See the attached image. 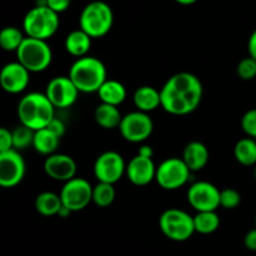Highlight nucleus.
<instances>
[{
  "mask_svg": "<svg viewBox=\"0 0 256 256\" xmlns=\"http://www.w3.org/2000/svg\"><path fill=\"white\" fill-rule=\"evenodd\" d=\"M162 109L175 116L194 112L200 106L204 95L202 82L195 74L180 72L172 75L160 89Z\"/></svg>",
  "mask_w": 256,
  "mask_h": 256,
  "instance_id": "nucleus-1",
  "label": "nucleus"
},
{
  "mask_svg": "<svg viewBox=\"0 0 256 256\" xmlns=\"http://www.w3.org/2000/svg\"><path fill=\"white\" fill-rule=\"evenodd\" d=\"M20 124L38 132L48 128L55 118V108L45 92H32L20 99L16 108Z\"/></svg>",
  "mask_w": 256,
  "mask_h": 256,
  "instance_id": "nucleus-2",
  "label": "nucleus"
},
{
  "mask_svg": "<svg viewBox=\"0 0 256 256\" xmlns=\"http://www.w3.org/2000/svg\"><path fill=\"white\" fill-rule=\"evenodd\" d=\"M68 76L80 92L92 94L99 92L102 85L106 82L108 72L105 64L99 58L88 55L72 62Z\"/></svg>",
  "mask_w": 256,
  "mask_h": 256,
  "instance_id": "nucleus-3",
  "label": "nucleus"
},
{
  "mask_svg": "<svg viewBox=\"0 0 256 256\" xmlns=\"http://www.w3.org/2000/svg\"><path fill=\"white\" fill-rule=\"evenodd\" d=\"M114 12L109 4L100 0L89 2L84 6L79 18V26L92 39L102 38L112 30Z\"/></svg>",
  "mask_w": 256,
  "mask_h": 256,
  "instance_id": "nucleus-4",
  "label": "nucleus"
},
{
  "mask_svg": "<svg viewBox=\"0 0 256 256\" xmlns=\"http://www.w3.org/2000/svg\"><path fill=\"white\" fill-rule=\"evenodd\" d=\"M59 26V14L52 12L46 5H35L22 19V30L25 35L45 42L54 36Z\"/></svg>",
  "mask_w": 256,
  "mask_h": 256,
  "instance_id": "nucleus-5",
  "label": "nucleus"
},
{
  "mask_svg": "<svg viewBox=\"0 0 256 256\" xmlns=\"http://www.w3.org/2000/svg\"><path fill=\"white\" fill-rule=\"evenodd\" d=\"M15 54L16 62H19L30 74L45 72L52 62V50L48 42L34 38H25Z\"/></svg>",
  "mask_w": 256,
  "mask_h": 256,
  "instance_id": "nucleus-6",
  "label": "nucleus"
},
{
  "mask_svg": "<svg viewBox=\"0 0 256 256\" xmlns=\"http://www.w3.org/2000/svg\"><path fill=\"white\" fill-rule=\"evenodd\" d=\"M159 228L168 239L176 242H186L195 234L194 216L184 210L172 208L160 215Z\"/></svg>",
  "mask_w": 256,
  "mask_h": 256,
  "instance_id": "nucleus-7",
  "label": "nucleus"
},
{
  "mask_svg": "<svg viewBox=\"0 0 256 256\" xmlns=\"http://www.w3.org/2000/svg\"><path fill=\"white\" fill-rule=\"evenodd\" d=\"M190 175L192 172L182 158H168L158 165L155 182L162 189L174 192L189 182Z\"/></svg>",
  "mask_w": 256,
  "mask_h": 256,
  "instance_id": "nucleus-8",
  "label": "nucleus"
},
{
  "mask_svg": "<svg viewBox=\"0 0 256 256\" xmlns=\"http://www.w3.org/2000/svg\"><path fill=\"white\" fill-rule=\"evenodd\" d=\"M119 132L126 142L132 144H142L152 136L154 132V122L149 114L135 110L122 116Z\"/></svg>",
  "mask_w": 256,
  "mask_h": 256,
  "instance_id": "nucleus-9",
  "label": "nucleus"
},
{
  "mask_svg": "<svg viewBox=\"0 0 256 256\" xmlns=\"http://www.w3.org/2000/svg\"><path fill=\"white\" fill-rule=\"evenodd\" d=\"M92 185L84 178H74L64 182L60 190V199L62 206L70 212H78L84 210L90 202H92Z\"/></svg>",
  "mask_w": 256,
  "mask_h": 256,
  "instance_id": "nucleus-10",
  "label": "nucleus"
},
{
  "mask_svg": "<svg viewBox=\"0 0 256 256\" xmlns=\"http://www.w3.org/2000/svg\"><path fill=\"white\" fill-rule=\"evenodd\" d=\"M92 170L98 182L115 185L126 174V162L122 154L114 150H108L96 158Z\"/></svg>",
  "mask_w": 256,
  "mask_h": 256,
  "instance_id": "nucleus-11",
  "label": "nucleus"
},
{
  "mask_svg": "<svg viewBox=\"0 0 256 256\" xmlns=\"http://www.w3.org/2000/svg\"><path fill=\"white\" fill-rule=\"evenodd\" d=\"M26 164L22 152L12 149L0 152V185L5 189L18 186L24 180Z\"/></svg>",
  "mask_w": 256,
  "mask_h": 256,
  "instance_id": "nucleus-12",
  "label": "nucleus"
},
{
  "mask_svg": "<svg viewBox=\"0 0 256 256\" xmlns=\"http://www.w3.org/2000/svg\"><path fill=\"white\" fill-rule=\"evenodd\" d=\"M186 199L196 212H216L220 208V190L209 182H196L188 189Z\"/></svg>",
  "mask_w": 256,
  "mask_h": 256,
  "instance_id": "nucleus-13",
  "label": "nucleus"
},
{
  "mask_svg": "<svg viewBox=\"0 0 256 256\" xmlns=\"http://www.w3.org/2000/svg\"><path fill=\"white\" fill-rule=\"evenodd\" d=\"M80 92L69 76H55L48 82L45 95L55 109H68L76 102Z\"/></svg>",
  "mask_w": 256,
  "mask_h": 256,
  "instance_id": "nucleus-14",
  "label": "nucleus"
},
{
  "mask_svg": "<svg viewBox=\"0 0 256 256\" xmlns=\"http://www.w3.org/2000/svg\"><path fill=\"white\" fill-rule=\"evenodd\" d=\"M30 82V72L19 62H8L0 72V85L8 94H22Z\"/></svg>",
  "mask_w": 256,
  "mask_h": 256,
  "instance_id": "nucleus-15",
  "label": "nucleus"
},
{
  "mask_svg": "<svg viewBox=\"0 0 256 256\" xmlns=\"http://www.w3.org/2000/svg\"><path fill=\"white\" fill-rule=\"evenodd\" d=\"M76 162L70 155L62 152L46 156L44 162V172L50 179L55 182H66L76 178Z\"/></svg>",
  "mask_w": 256,
  "mask_h": 256,
  "instance_id": "nucleus-16",
  "label": "nucleus"
},
{
  "mask_svg": "<svg viewBox=\"0 0 256 256\" xmlns=\"http://www.w3.org/2000/svg\"><path fill=\"white\" fill-rule=\"evenodd\" d=\"M156 165L152 158L136 154L126 164V178L135 186H146L156 178Z\"/></svg>",
  "mask_w": 256,
  "mask_h": 256,
  "instance_id": "nucleus-17",
  "label": "nucleus"
},
{
  "mask_svg": "<svg viewBox=\"0 0 256 256\" xmlns=\"http://www.w3.org/2000/svg\"><path fill=\"white\" fill-rule=\"evenodd\" d=\"M182 159L189 168L190 172H200L208 165L210 159V152L206 145L202 144V142H188L186 146L184 148Z\"/></svg>",
  "mask_w": 256,
  "mask_h": 256,
  "instance_id": "nucleus-18",
  "label": "nucleus"
},
{
  "mask_svg": "<svg viewBox=\"0 0 256 256\" xmlns=\"http://www.w3.org/2000/svg\"><path fill=\"white\" fill-rule=\"evenodd\" d=\"M132 102H134L136 110L149 114V112L162 108L160 90L154 86H150V85H142L134 92Z\"/></svg>",
  "mask_w": 256,
  "mask_h": 256,
  "instance_id": "nucleus-19",
  "label": "nucleus"
},
{
  "mask_svg": "<svg viewBox=\"0 0 256 256\" xmlns=\"http://www.w3.org/2000/svg\"><path fill=\"white\" fill-rule=\"evenodd\" d=\"M92 38H90L89 35L85 32H82L80 28L79 29L70 32L69 34L66 35L64 42V46L68 54L76 58V59L88 56V52L92 49Z\"/></svg>",
  "mask_w": 256,
  "mask_h": 256,
  "instance_id": "nucleus-20",
  "label": "nucleus"
},
{
  "mask_svg": "<svg viewBox=\"0 0 256 256\" xmlns=\"http://www.w3.org/2000/svg\"><path fill=\"white\" fill-rule=\"evenodd\" d=\"M96 94L102 104L112 105V106L118 108L125 102L128 96L126 88L124 86L122 82L115 79H108L102 85V88H100Z\"/></svg>",
  "mask_w": 256,
  "mask_h": 256,
  "instance_id": "nucleus-21",
  "label": "nucleus"
},
{
  "mask_svg": "<svg viewBox=\"0 0 256 256\" xmlns=\"http://www.w3.org/2000/svg\"><path fill=\"white\" fill-rule=\"evenodd\" d=\"M124 115H122L119 108L100 102L94 112V119L100 128L106 130L119 129Z\"/></svg>",
  "mask_w": 256,
  "mask_h": 256,
  "instance_id": "nucleus-22",
  "label": "nucleus"
},
{
  "mask_svg": "<svg viewBox=\"0 0 256 256\" xmlns=\"http://www.w3.org/2000/svg\"><path fill=\"white\" fill-rule=\"evenodd\" d=\"M59 145L60 138H58L48 128L35 132L32 148H34V150L38 154H42L44 156H50V155L56 152Z\"/></svg>",
  "mask_w": 256,
  "mask_h": 256,
  "instance_id": "nucleus-23",
  "label": "nucleus"
},
{
  "mask_svg": "<svg viewBox=\"0 0 256 256\" xmlns=\"http://www.w3.org/2000/svg\"><path fill=\"white\" fill-rule=\"evenodd\" d=\"M35 210L42 216H55L59 215L62 208L60 195L52 192H42L35 199Z\"/></svg>",
  "mask_w": 256,
  "mask_h": 256,
  "instance_id": "nucleus-24",
  "label": "nucleus"
},
{
  "mask_svg": "<svg viewBox=\"0 0 256 256\" xmlns=\"http://www.w3.org/2000/svg\"><path fill=\"white\" fill-rule=\"evenodd\" d=\"M235 160L242 166L256 165V140L244 138L236 142L234 146Z\"/></svg>",
  "mask_w": 256,
  "mask_h": 256,
  "instance_id": "nucleus-25",
  "label": "nucleus"
},
{
  "mask_svg": "<svg viewBox=\"0 0 256 256\" xmlns=\"http://www.w3.org/2000/svg\"><path fill=\"white\" fill-rule=\"evenodd\" d=\"M220 216L216 212H196L194 216L195 232L202 235H210L220 228Z\"/></svg>",
  "mask_w": 256,
  "mask_h": 256,
  "instance_id": "nucleus-26",
  "label": "nucleus"
},
{
  "mask_svg": "<svg viewBox=\"0 0 256 256\" xmlns=\"http://www.w3.org/2000/svg\"><path fill=\"white\" fill-rule=\"evenodd\" d=\"M25 38L26 35L24 30H20L16 26H6L0 32V46L5 52H16Z\"/></svg>",
  "mask_w": 256,
  "mask_h": 256,
  "instance_id": "nucleus-27",
  "label": "nucleus"
},
{
  "mask_svg": "<svg viewBox=\"0 0 256 256\" xmlns=\"http://www.w3.org/2000/svg\"><path fill=\"white\" fill-rule=\"evenodd\" d=\"M116 192L114 185L106 182H98L92 188V202L99 208H108L115 202Z\"/></svg>",
  "mask_w": 256,
  "mask_h": 256,
  "instance_id": "nucleus-28",
  "label": "nucleus"
},
{
  "mask_svg": "<svg viewBox=\"0 0 256 256\" xmlns=\"http://www.w3.org/2000/svg\"><path fill=\"white\" fill-rule=\"evenodd\" d=\"M12 149L18 150V152H22V150L28 149L29 146H32L35 132H32V129L20 124L19 126H16L14 130H12Z\"/></svg>",
  "mask_w": 256,
  "mask_h": 256,
  "instance_id": "nucleus-29",
  "label": "nucleus"
},
{
  "mask_svg": "<svg viewBox=\"0 0 256 256\" xmlns=\"http://www.w3.org/2000/svg\"><path fill=\"white\" fill-rule=\"evenodd\" d=\"M242 204V194L234 188L220 190V206L226 210L236 209Z\"/></svg>",
  "mask_w": 256,
  "mask_h": 256,
  "instance_id": "nucleus-30",
  "label": "nucleus"
},
{
  "mask_svg": "<svg viewBox=\"0 0 256 256\" xmlns=\"http://www.w3.org/2000/svg\"><path fill=\"white\" fill-rule=\"evenodd\" d=\"M236 74L238 76L245 82H250V80L256 78V60L252 59V56H246L244 59L240 60L238 62L236 66Z\"/></svg>",
  "mask_w": 256,
  "mask_h": 256,
  "instance_id": "nucleus-31",
  "label": "nucleus"
},
{
  "mask_svg": "<svg viewBox=\"0 0 256 256\" xmlns=\"http://www.w3.org/2000/svg\"><path fill=\"white\" fill-rule=\"evenodd\" d=\"M242 129L248 138L256 139V109H250L242 115Z\"/></svg>",
  "mask_w": 256,
  "mask_h": 256,
  "instance_id": "nucleus-32",
  "label": "nucleus"
},
{
  "mask_svg": "<svg viewBox=\"0 0 256 256\" xmlns=\"http://www.w3.org/2000/svg\"><path fill=\"white\" fill-rule=\"evenodd\" d=\"M12 149V132L6 128L0 129V152H9Z\"/></svg>",
  "mask_w": 256,
  "mask_h": 256,
  "instance_id": "nucleus-33",
  "label": "nucleus"
},
{
  "mask_svg": "<svg viewBox=\"0 0 256 256\" xmlns=\"http://www.w3.org/2000/svg\"><path fill=\"white\" fill-rule=\"evenodd\" d=\"M70 4H72V0H46V6L50 8L56 14L66 12Z\"/></svg>",
  "mask_w": 256,
  "mask_h": 256,
  "instance_id": "nucleus-34",
  "label": "nucleus"
},
{
  "mask_svg": "<svg viewBox=\"0 0 256 256\" xmlns=\"http://www.w3.org/2000/svg\"><path fill=\"white\" fill-rule=\"evenodd\" d=\"M48 129L52 132H54V134L56 135L58 138H60V139H62L65 135V132H66V126H65L64 122L58 119V118H54V119L52 120V122L48 125Z\"/></svg>",
  "mask_w": 256,
  "mask_h": 256,
  "instance_id": "nucleus-35",
  "label": "nucleus"
},
{
  "mask_svg": "<svg viewBox=\"0 0 256 256\" xmlns=\"http://www.w3.org/2000/svg\"><path fill=\"white\" fill-rule=\"evenodd\" d=\"M244 245L250 252H256V228L246 232L244 238Z\"/></svg>",
  "mask_w": 256,
  "mask_h": 256,
  "instance_id": "nucleus-36",
  "label": "nucleus"
},
{
  "mask_svg": "<svg viewBox=\"0 0 256 256\" xmlns=\"http://www.w3.org/2000/svg\"><path fill=\"white\" fill-rule=\"evenodd\" d=\"M248 52H249V56L256 60V29L250 34L249 40H248Z\"/></svg>",
  "mask_w": 256,
  "mask_h": 256,
  "instance_id": "nucleus-37",
  "label": "nucleus"
},
{
  "mask_svg": "<svg viewBox=\"0 0 256 256\" xmlns=\"http://www.w3.org/2000/svg\"><path fill=\"white\" fill-rule=\"evenodd\" d=\"M138 154L142 155V156L152 158V155H154V150H152V148L150 146V145L142 144V145H140L139 150H138Z\"/></svg>",
  "mask_w": 256,
  "mask_h": 256,
  "instance_id": "nucleus-38",
  "label": "nucleus"
},
{
  "mask_svg": "<svg viewBox=\"0 0 256 256\" xmlns=\"http://www.w3.org/2000/svg\"><path fill=\"white\" fill-rule=\"evenodd\" d=\"M176 2H179V4L182 5H192L194 4V2H196L198 0H175Z\"/></svg>",
  "mask_w": 256,
  "mask_h": 256,
  "instance_id": "nucleus-39",
  "label": "nucleus"
},
{
  "mask_svg": "<svg viewBox=\"0 0 256 256\" xmlns=\"http://www.w3.org/2000/svg\"><path fill=\"white\" fill-rule=\"evenodd\" d=\"M254 178H255V180H256V166H255V170H254Z\"/></svg>",
  "mask_w": 256,
  "mask_h": 256,
  "instance_id": "nucleus-40",
  "label": "nucleus"
},
{
  "mask_svg": "<svg viewBox=\"0 0 256 256\" xmlns=\"http://www.w3.org/2000/svg\"><path fill=\"white\" fill-rule=\"evenodd\" d=\"M255 228H256V216H255Z\"/></svg>",
  "mask_w": 256,
  "mask_h": 256,
  "instance_id": "nucleus-41",
  "label": "nucleus"
}]
</instances>
